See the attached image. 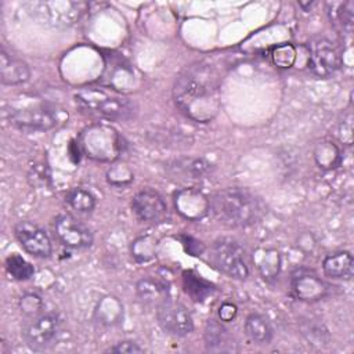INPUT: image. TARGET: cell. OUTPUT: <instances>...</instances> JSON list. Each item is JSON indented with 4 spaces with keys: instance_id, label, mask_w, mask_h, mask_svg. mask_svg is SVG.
Returning <instances> with one entry per match:
<instances>
[{
    "instance_id": "1",
    "label": "cell",
    "mask_w": 354,
    "mask_h": 354,
    "mask_svg": "<svg viewBox=\"0 0 354 354\" xmlns=\"http://www.w3.org/2000/svg\"><path fill=\"white\" fill-rule=\"evenodd\" d=\"M173 98L189 119L199 123L210 122L221 106L220 73L206 61L187 66L174 82Z\"/></svg>"
},
{
    "instance_id": "2",
    "label": "cell",
    "mask_w": 354,
    "mask_h": 354,
    "mask_svg": "<svg viewBox=\"0 0 354 354\" xmlns=\"http://www.w3.org/2000/svg\"><path fill=\"white\" fill-rule=\"evenodd\" d=\"M210 210L220 223L241 228L253 225L264 213L261 201L249 189L239 187L217 191L210 198Z\"/></svg>"
},
{
    "instance_id": "3",
    "label": "cell",
    "mask_w": 354,
    "mask_h": 354,
    "mask_svg": "<svg viewBox=\"0 0 354 354\" xmlns=\"http://www.w3.org/2000/svg\"><path fill=\"white\" fill-rule=\"evenodd\" d=\"M76 104L94 115L108 120H129L136 113L134 102L126 95L98 87L82 88L75 95Z\"/></svg>"
},
{
    "instance_id": "4",
    "label": "cell",
    "mask_w": 354,
    "mask_h": 354,
    "mask_svg": "<svg viewBox=\"0 0 354 354\" xmlns=\"http://www.w3.org/2000/svg\"><path fill=\"white\" fill-rule=\"evenodd\" d=\"M79 147L94 160L113 162L122 151V138L113 127L105 123H94L82 131Z\"/></svg>"
},
{
    "instance_id": "5",
    "label": "cell",
    "mask_w": 354,
    "mask_h": 354,
    "mask_svg": "<svg viewBox=\"0 0 354 354\" xmlns=\"http://www.w3.org/2000/svg\"><path fill=\"white\" fill-rule=\"evenodd\" d=\"M209 259L218 271L234 279H246L249 277L245 249L232 238L214 241L210 248Z\"/></svg>"
},
{
    "instance_id": "6",
    "label": "cell",
    "mask_w": 354,
    "mask_h": 354,
    "mask_svg": "<svg viewBox=\"0 0 354 354\" xmlns=\"http://www.w3.org/2000/svg\"><path fill=\"white\" fill-rule=\"evenodd\" d=\"M8 122L28 131H46L57 126L58 112L48 104H35L25 106H10L7 109Z\"/></svg>"
},
{
    "instance_id": "7",
    "label": "cell",
    "mask_w": 354,
    "mask_h": 354,
    "mask_svg": "<svg viewBox=\"0 0 354 354\" xmlns=\"http://www.w3.org/2000/svg\"><path fill=\"white\" fill-rule=\"evenodd\" d=\"M62 328V319L55 313H41L33 317L22 329L26 346L35 351H43L55 344Z\"/></svg>"
},
{
    "instance_id": "8",
    "label": "cell",
    "mask_w": 354,
    "mask_h": 354,
    "mask_svg": "<svg viewBox=\"0 0 354 354\" xmlns=\"http://www.w3.org/2000/svg\"><path fill=\"white\" fill-rule=\"evenodd\" d=\"M308 68L318 77L333 75L343 64L342 50L336 43L324 36L313 37L308 44Z\"/></svg>"
},
{
    "instance_id": "9",
    "label": "cell",
    "mask_w": 354,
    "mask_h": 354,
    "mask_svg": "<svg viewBox=\"0 0 354 354\" xmlns=\"http://www.w3.org/2000/svg\"><path fill=\"white\" fill-rule=\"evenodd\" d=\"M86 4L80 1H40L33 7L35 17L44 25L68 28L82 17Z\"/></svg>"
},
{
    "instance_id": "10",
    "label": "cell",
    "mask_w": 354,
    "mask_h": 354,
    "mask_svg": "<svg viewBox=\"0 0 354 354\" xmlns=\"http://www.w3.org/2000/svg\"><path fill=\"white\" fill-rule=\"evenodd\" d=\"M156 318L160 328L173 336H187L194 330V319L188 308L170 297L156 307Z\"/></svg>"
},
{
    "instance_id": "11",
    "label": "cell",
    "mask_w": 354,
    "mask_h": 354,
    "mask_svg": "<svg viewBox=\"0 0 354 354\" xmlns=\"http://www.w3.org/2000/svg\"><path fill=\"white\" fill-rule=\"evenodd\" d=\"M131 209L138 220L149 224H162L169 220V207L163 196L153 189H142L131 199Z\"/></svg>"
},
{
    "instance_id": "12",
    "label": "cell",
    "mask_w": 354,
    "mask_h": 354,
    "mask_svg": "<svg viewBox=\"0 0 354 354\" xmlns=\"http://www.w3.org/2000/svg\"><path fill=\"white\" fill-rule=\"evenodd\" d=\"M290 289L296 299L308 303L318 301L330 293V285L307 268H297L292 274Z\"/></svg>"
},
{
    "instance_id": "13",
    "label": "cell",
    "mask_w": 354,
    "mask_h": 354,
    "mask_svg": "<svg viewBox=\"0 0 354 354\" xmlns=\"http://www.w3.org/2000/svg\"><path fill=\"white\" fill-rule=\"evenodd\" d=\"M54 234L64 246L72 249L88 248L93 243L91 231L71 214H59L55 217Z\"/></svg>"
},
{
    "instance_id": "14",
    "label": "cell",
    "mask_w": 354,
    "mask_h": 354,
    "mask_svg": "<svg viewBox=\"0 0 354 354\" xmlns=\"http://www.w3.org/2000/svg\"><path fill=\"white\" fill-rule=\"evenodd\" d=\"M19 245L35 257H48L53 252L51 241L44 230L30 221H19L14 228Z\"/></svg>"
},
{
    "instance_id": "15",
    "label": "cell",
    "mask_w": 354,
    "mask_h": 354,
    "mask_svg": "<svg viewBox=\"0 0 354 354\" xmlns=\"http://www.w3.org/2000/svg\"><path fill=\"white\" fill-rule=\"evenodd\" d=\"M174 207L189 221L201 220L210 210V199L198 188H181L174 194Z\"/></svg>"
},
{
    "instance_id": "16",
    "label": "cell",
    "mask_w": 354,
    "mask_h": 354,
    "mask_svg": "<svg viewBox=\"0 0 354 354\" xmlns=\"http://www.w3.org/2000/svg\"><path fill=\"white\" fill-rule=\"evenodd\" d=\"M166 170L170 174V177L178 181H192L205 178L212 171V165L202 158L184 156L169 162L166 165Z\"/></svg>"
},
{
    "instance_id": "17",
    "label": "cell",
    "mask_w": 354,
    "mask_h": 354,
    "mask_svg": "<svg viewBox=\"0 0 354 354\" xmlns=\"http://www.w3.org/2000/svg\"><path fill=\"white\" fill-rule=\"evenodd\" d=\"M30 69L25 61L11 55L4 47L0 51V82L7 86H18L28 82Z\"/></svg>"
},
{
    "instance_id": "18",
    "label": "cell",
    "mask_w": 354,
    "mask_h": 354,
    "mask_svg": "<svg viewBox=\"0 0 354 354\" xmlns=\"http://www.w3.org/2000/svg\"><path fill=\"white\" fill-rule=\"evenodd\" d=\"M205 344L209 351H216V353L238 351V343H235L230 330L214 319H210L206 324Z\"/></svg>"
},
{
    "instance_id": "19",
    "label": "cell",
    "mask_w": 354,
    "mask_h": 354,
    "mask_svg": "<svg viewBox=\"0 0 354 354\" xmlns=\"http://www.w3.org/2000/svg\"><path fill=\"white\" fill-rule=\"evenodd\" d=\"M322 270L324 274L329 278L348 281L354 272L353 256L346 250L330 253L324 259Z\"/></svg>"
},
{
    "instance_id": "20",
    "label": "cell",
    "mask_w": 354,
    "mask_h": 354,
    "mask_svg": "<svg viewBox=\"0 0 354 354\" xmlns=\"http://www.w3.org/2000/svg\"><path fill=\"white\" fill-rule=\"evenodd\" d=\"M140 300L147 306L158 307L162 301L169 299V288L165 282L145 277L141 278L136 285Z\"/></svg>"
},
{
    "instance_id": "21",
    "label": "cell",
    "mask_w": 354,
    "mask_h": 354,
    "mask_svg": "<svg viewBox=\"0 0 354 354\" xmlns=\"http://www.w3.org/2000/svg\"><path fill=\"white\" fill-rule=\"evenodd\" d=\"M245 333L256 344H268L272 340L274 329L266 315L253 313L245 321Z\"/></svg>"
},
{
    "instance_id": "22",
    "label": "cell",
    "mask_w": 354,
    "mask_h": 354,
    "mask_svg": "<svg viewBox=\"0 0 354 354\" xmlns=\"http://www.w3.org/2000/svg\"><path fill=\"white\" fill-rule=\"evenodd\" d=\"M94 317L102 325H118L123 319V304L116 296H104L94 310Z\"/></svg>"
},
{
    "instance_id": "23",
    "label": "cell",
    "mask_w": 354,
    "mask_h": 354,
    "mask_svg": "<svg viewBox=\"0 0 354 354\" xmlns=\"http://www.w3.org/2000/svg\"><path fill=\"white\" fill-rule=\"evenodd\" d=\"M317 166L322 170H332L340 166L342 152L339 147L330 140H321L315 144L313 151Z\"/></svg>"
},
{
    "instance_id": "24",
    "label": "cell",
    "mask_w": 354,
    "mask_h": 354,
    "mask_svg": "<svg viewBox=\"0 0 354 354\" xmlns=\"http://www.w3.org/2000/svg\"><path fill=\"white\" fill-rule=\"evenodd\" d=\"M253 260L260 275L267 281L274 279L281 271V254L277 249H257L253 254Z\"/></svg>"
},
{
    "instance_id": "25",
    "label": "cell",
    "mask_w": 354,
    "mask_h": 354,
    "mask_svg": "<svg viewBox=\"0 0 354 354\" xmlns=\"http://www.w3.org/2000/svg\"><path fill=\"white\" fill-rule=\"evenodd\" d=\"M328 6L330 7L328 11L330 22L339 26L343 32H351L354 19V3L348 0L343 3H329Z\"/></svg>"
},
{
    "instance_id": "26",
    "label": "cell",
    "mask_w": 354,
    "mask_h": 354,
    "mask_svg": "<svg viewBox=\"0 0 354 354\" xmlns=\"http://www.w3.org/2000/svg\"><path fill=\"white\" fill-rule=\"evenodd\" d=\"M183 285H184L185 292L196 301L205 300V297L207 295H210L213 290V285L210 282L205 281L203 278H201L198 274H195L192 271L184 272Z\"/></svg>"
},
{
    "instance_id": "27",
    "label": "cell",
    "mask_w": 354,
    "mask_h": 354,
    "mask_svg": "<svg viewBox=\"0 0 354 354\" xmlns=\"http://www.w3.org/2000/svg\"><path fill=\"white\" fill-rule=\"evenodd\" d=\"M158 241L152 235H141L131 242L130 252L136 261L147 263L156 256Z\"/></svg>"
},
{
    "instance_id": "28",
    "label": "cell",
    "mask_w": 354,
    "mask_h": 354,
    "mask_svg": "<svg viewBox=\"0 0 354 354\" xmlns=\"http://www.w3.org/2000/svg\"><path fill=\"white\" fill-rule=\"evenodd\" d=\"M65 202L75 210L82 212V213H87L91 212L95 206V196L80 187H75L71 188L66 195H65Z\"/></svg>"
},
{
    "instance_id": "29",
    "label": "cell",
    "mask_w": 354,
    "mask_h": 354,
    "mask_svg": "<svg viewBox=\"0 0 354 354\" xmlns=\"http://www.w3.org/2000/svg\"><path fill=\"white\" fill-rule=\"evenodd\" d=\"M6 270L14 279L18 281H26L35 274L33 266L29 261H26L22 256L15 253L7 257Z\"/></svg>"
},
{
    "instance_id": "30",
    "label": "cell",
    "mask_w": 354,
    "mask_h": 354,
    "mask_svg": "<svg viewBox=\"0 0 354 354\" xmlns=\"http://www.w3.org/2000/svg\"><path fill=\"white\" fill-rule=\"evenodd\" d=\"M270 57L275 66L286 69V68L293 66V64L296 61V48L290 43H283V44L275 46L271 50Z\"/></svg>"
},
{
    "instance_id": "31",
    "label": "cell",
    "mask_w": 354,
    "mask_h": 354,
    "mask_svg": "<svg viewBox=\"0 0 354 354\" xmlns=\"http://www.w3.org/2000/svg\"><path fill=\"white\" fill-rule=\"evenodd\" d=\"M43 306H44V303H43L41 297L37 293H33V292H26L19 299L21 313L26 317H30V318L41 314Z\"/></svg>"
},
{
    "instance_id": "32",
    "label": "cell",
    "mask_w": 354,
    "mask_h": 354,
    "mask_svg": "<svg viewBox=\"0 0 354 354\" xmlns=\"http://www.w3.org/2000/svg\"><path fill=\"white\" fill-rule=\"evenodd\" d=\"M106 178L112 185H126L133 180V171L124 163H115L108 170Z\"/></svg>"
},
{
    "instance_id": "33",
    "label": "cell",
    "mask_w": 354,
    "mask_h": 354,
    "mask_svg": "<svg viewBox=\"0 0 354 354\" xmlns=\"http://www.w3.org/2000/svg\"><path fill=\"white\" fill-rule=\"evenodd\" d=\"M339 137L343 144L351 145V142H353V115H351V112H348L346 115V118H343V122L340 123V127H339Z\"/></svg>"
},
{
    "instance_id": "34",
    "label": "cell",
    "mask_w": 354,
    "mask_h": 354,
    "mask_svg": "<svg viewBox=\"0 0 354 354\" xmlns=\"http://www.w3.org/2000/svg\"><path fill=\"white\" fill-rule=\"evenodd\" d=\"M108 351L116 353V354H134V353H142L144 348L140 347L136 342L123 340V342H119L115 346H112Z\"/></svg>"
},
{
    "instance_id": "35",
    "label": "cell",
    "mask_w": 354,
    "mask_h": 354,
    "mask_svg": "<svg viewBox=\"0 0 354 354\" xmlns=\"http://www.w3.org/2000/svg\"><path fill=\"white\" fill-rule=\"evenodd\" d=\"M236 313H238L236 306L230 301H225L218 307V318L223 322H231L236 317Z\"/></svg>"
},
{
    "instance_id": "36",
    "label": "cell",
    "mask_w": 354,
    "mask_h": 354,
    "mask_svg": "<svg viewBox=\"0 0 354 354\" xmlns=\"http://www.w3.org/2000/svg\"><path fill=\"white\" fill-rule=\"evenodd\" d=\"M315 3L314 1H310V3H303V1H300L299 3V6L304 10V11H308V8H311V6H314Z\"/></svg>"
}]
</instances>
